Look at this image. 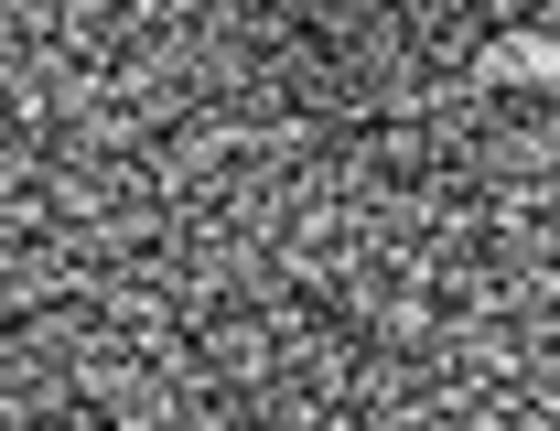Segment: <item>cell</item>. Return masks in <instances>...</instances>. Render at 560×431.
I'll use <instances>...</instances> for the list:
<instances>
[{"label": "cell", "instance_id": "obj_1", "mask_svg": "<svg viewBox=\"0 0 560 431\" xmlns=\"http://www.w3.org/2000/svg\"><path fill=\"white\" fill-rule=\"evenodd\" d=\"M495 75H539V86H550V75H560V44H495Z\"/></svg>", "mask_w": 560, "mask_h": 431}]
</instances>
